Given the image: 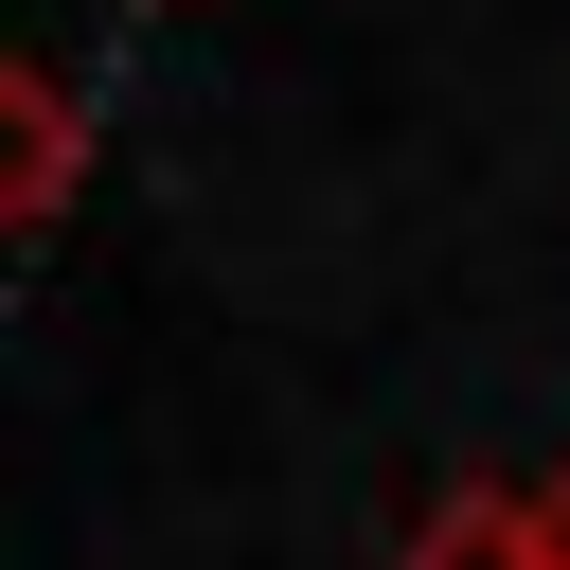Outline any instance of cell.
Masks as SVG:
<instances>
[{
  "label": "cell",
  "instance_id": "obj_3",
  "mask_svg": "<svg viewBox=\"0 0 570 570\" xmlns=\"http://www.w3.org/2000/svg\"><path fill=\"white\" fill-rule=\"evenodd\" d=\"M534 499H552V570H570V463H552V481H534Z\"/></svg>",
  "mask_w": 570,
  "mask_h": 570
},
{
  "label": "cell",
  "instance_id": "obj_1",
  "mask_svg": "<svg viewBox=\"0 0 570 570\" xmlns=\"http://www.w3.org/2000/svg\"><path fill=\"white\" fill-rule=\"evenodd\" d=\"M71 196H89V107L36 53H0V232H53Z\"/></svg>",
  "mask_w": 570,
  "mask_h": 570
},
{
  "label": "cell",
  "instance_id": "obj_2",
  "mask_svg": "<svg viewBox=\"0 0 570 570\" xmlns=\"http://www.w3.org/2000/svg\"><path fill=\"white\" fill-rule=\"evenodd\" d=\"M392 570H552V499H534V481H445V499L392 534Z\"/></svg>",
  "mask_w": 570,
  "mask_h": 570
}]
</instances>
